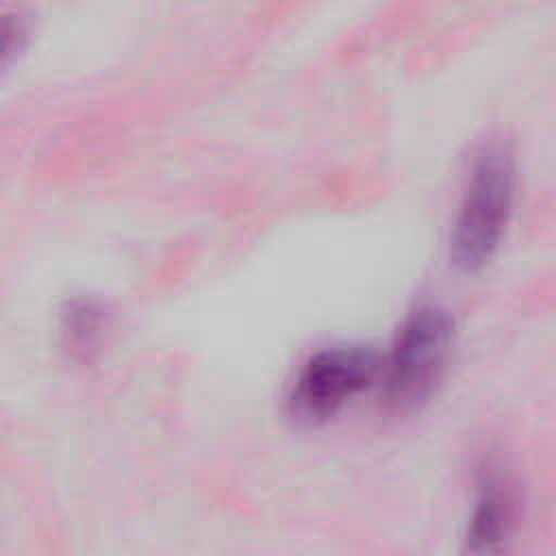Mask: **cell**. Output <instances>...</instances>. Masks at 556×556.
Segmentation results:
<instances>
[{
  "label": "cell",
  "mask_w": 556,
  "mask_h": 556,
  "mask_svg": "<svg viewBox=\"0 0 556 556\" xmlns=\"http://www.w3.org/2000/svg\"><path fill=\"white\" fill-rule=\"evenodd\" d=\"M517 523V495L510 480L497 469L478 476L473 502L465 526V547L476 556L500 554Z\"/></svg>",
  "instance_id": "obj_4"
},
{
  "label": "cell",
  "mask_w": 556,
  "mask_h": 556,
  "mask_svg": "<svg viewBox=\"0 0 556 556\" xmlns=\"http://www.w3.org/2000/svg\"><path fill=\"white\" fill-rule=\"evenodd\" d=\"M382 354L365 343H339L313 352L287 391V410L304 424L334 417L356 395L378 384Z\"/></svg>",
  "instance_id": "obj_3"
},
{
  "label": "cell",
  "mask_w": 556,
  "mask_h": 556,
  "mask_svg": "<svg viewBox=\"0 0 556 556\" xmlns=\"http://www.w3.org/2000/svg\"><path fill=\"white\" fill-rule=\"evenodd\" d=\"M456 324L439 304H419L400 324L382 354L380 393L387 408L408 413L426 404L441 384L454 352Z\"/></svg>",
  "instance_id": "obj_2"
},
{
  "label": "cell",
  "mask_w": 556,
  "mask_h": 556,
  "mask_svg": "<svg viewBox=\"0 0 556 556\" xmlns=\"http://www.w3.org/2000/svg\"><path fill=\"white\" fill-rule=\"evenodd\" d=\"M106 328L104 308L91 298H72L59 311V332L63 345L74 356H89Z\"/></svg>",
  "instance_id": "obj_5"
},
{
  "label": "cell",
  "mask_w": 556,
  "mask_h": 556,
  "mask_svg": "<svg viewBox=\"0 0 556 556\" xmlns=\"http://www.w3.org/2000/svg\"><path fill=\"white\" fill-rule=\"evenodd\" d=\"M515 195V152L506 141L493 139L476 152L452 219L447 254L454 267L478 271L489 265L510 226Z\"/></svg>",
  "instance_id": "obj_1"
}]
</instances>
